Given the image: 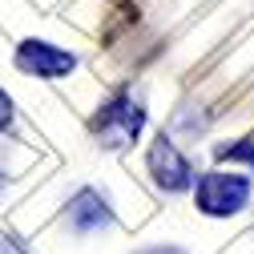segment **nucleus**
Listing matches in <instances>:
<instances>
[{
	"instance_id": "nucleus-5",
	"label": "nucleus",
	"mask_w": 254,
	"mask_h": 254,
	"mask_svg": "<svg viewBox=\"0 0 254 254\" xmlns=\"http://www.w3.org/2000/svg\"><path fill=\"white\" fill-rule=\"evenodd\" d=\"M109 218L113 214H109V206H105V198L97 194V190H81V194H73V202L65 206V222H69V230H77V234L101 230Z\"/></svg>"
},
{
	"instance_id": "nucleus-6",
	"label": "nucleus",
	"mask_w": 254,
	"mask_h": 254,
	"mask_svg": "<svg viewBox=\"0 0 254 254\" xmlns=\"http://www.w3.org/2000/svg\"><path fill=\"white\" fill-rule=\"evenodd\" d=\"M218 162H250V166H254V137L218 145Z\"/></svg>"
},
{
	"instance_id": "nucleus-10",
	"label": "nucleus",
	"mask_w": 254,
	"mask_h": 254,
	"mask_svg": "<svg viewBox=\"0 0 254 254\" xmlns=\"http://www.w3.org/2000/svg\"><path fill=\"white\" fill-rule=\"evenodd\" d=\"M0 186H4V174H0Z\"/></svg>"
},
{
	"instance_id": "nucleus-9",
	"label": "nucleus",
	"mask_w": 254,
	"mask_h": 254,
	"mask_svg": "<svg viewBox=\"0 0 254 254\" xmlns=\"http://www.w3.org/2000/svg\"><path fill=\"white\" fill-rule=\"evenodd\" d=\"M0 254H20V246H12V242H0Z\"/></svg>"
},
{
	"instance_id": "nucleus-3",
	"label": "nucleus",
	"mask_w": 254,
	"mask_h": 254,
	"mask_svg": "<svg viewBox=\"0 0 254 254\" xmlns=\"http://www.w3.org/2000/svg\"><path fill=\"white\" fill-rule=\"evenodd\" d=\"M149 174H153V182L162 190H170V194H178V190H186L190 182H194L190 162L182 157V149L170 145V137H157L149 145Z\"/></svg>"
},
{
	"instance_id": "nucleus-1",
	"label": "nucleus",
	"mask_w": 254,
	"mask_h": 254,
	"mask_svg": "<svg viewBox=\"0 0 254 254\" xmlns=\"http://www.w3.org/2000/svg\"><path fill=\"white\" fill-rule=\"evenodd\" d=\"M194 202L210 218H230L250 202V178H242V174H206V178H198Z\"/></svg>"
},
{
	"instance_id": "nucleus-8",
	"label": "nucleus",
	"mask_w": 254,
	"mask_h": 254,
	"mask_svg": "<svg viewBox=\"0 0 254 254\" xmlns=\"http://www.w3.org/2000/svg\"><path fill=\"white\" fill-rule=\"evenodd\" d=\"M141 254H182V250H174V246H153V250H141Z\"/></svg>"
},
{
	"instance_id": "nucleus-7",
	"label": "nucleus",
	"mask_w": 254,
	"mask_h": 254,
	"mask_svg": "<svg viewBox=\"0 0 254 254\" xmlns=\"http://www.w3.org/2000/svg\"><path fill=\"white\" fill-rule=\"evenodd\" d=\"M8 125H12V101L4 97V93H0V133H4Z\"/></svg>"
},
{
	"instance_id": "nucleus-2",
	"label": "nucleus",
	"mask_w": 254,
	"mask_h": 254,
	"mask_svg": "<svg viewBox=\"0 0 254 254\" xmlns=\"http://www.w3.org/2000/svg\"><path fill=\"white\" fill-rule=\"evenodd\" d=\"M141 125H145V109L129 97V93H117V97L105 101V109L97 113L93 129H97V137H101L109 149H125V145L137 141Z\"/></svg>"
},
{
	"instance_id": "nucleus-4",
	"label": "nucleus",
	"mask_w": 254,
	"mask_h": 254,
	"mask_svg": "<svg viewBox=\"0 0 254 254\" xmlns=\"http://www.w3.org/2000/svg\"><path fill=\"white\" fill-rule=\"evenodd\" d=\"M16 65L24 73H33V77H65V73H73L77 57L49 45V41H24L20 53H16Z\"/></svg>"
}]
</instances>
